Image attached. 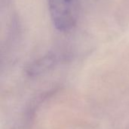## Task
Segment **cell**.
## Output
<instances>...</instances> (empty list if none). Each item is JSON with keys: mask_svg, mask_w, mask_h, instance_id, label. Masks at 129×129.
Wrapping results in <instances>:
<instances>
[{"mask_svg": "<svg viewBox=\"0 0 129 129\" xmlns=\"http://www.w3.org/2000/svg\"><path fill=\"white\" fill-rule=\"evenodd\" d=\"M81 0H48L51 21L60 31H68L76 24Z\"/></svg>", "mask_w": 129, "mask_h": 129, "instance_id": "6da1fadb", "label": "cell"}, {"mask_svg": "<svg viewBox=\"0 0 129 129\" xmlns=\"http://www.w3.org/2000/svg\"><path fill=\"white\" fill-rule=\"evenodd\" d=\"M57 62L56 56L54 55H47L34 62L27 69V74L30 76L39 75L45 72L52 68Z\"/></svg>", "mask_w": 129, "mask_h": 129, "instance_id": "7a4b0ae2", "label": "cell"}]
</instances>
